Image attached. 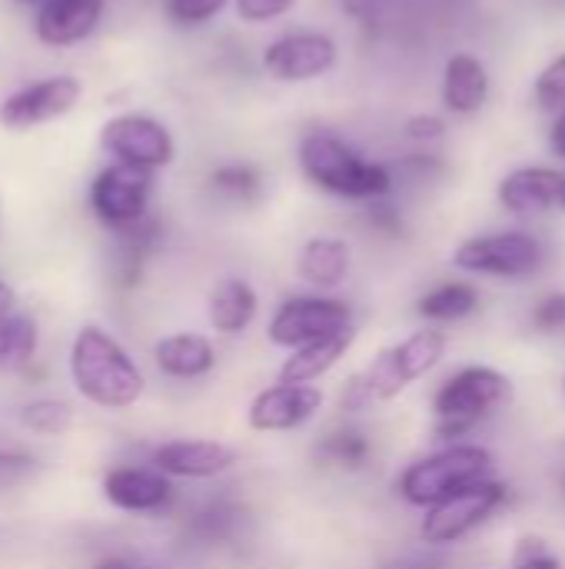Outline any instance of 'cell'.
Masks as SVG:
<instances>
[{
	"mask_svg": "<svg viewBox=\"0 0 565 569\" xmlns=\"http://www.w3.org/2000/svg\"><path fill=\"white\" fill-rule=\"evenodd\" d=\"M67 373L80 400L97 410L123 413L147 393V377L130 350L100 323H83L67 350Z\"/></svg>",
	"mask_w": 565,
	"mask_h": 569,
	"instance_id": "obj_1",
	"label": "cell"
},
{
	"mask_svg": "<svg viewBox=\"0 0 565 569\" xmlns=\"http://www.w3.org/2000/svg\"><path fill=\"white\" fill-rule=\"evenodd\" d=\"M296 163L306 183L320 193L353 203H376L393 193V173L386 163L370 160L350 140L326 127H313L296 143Z\"/></svg>",
	"mask_w": 565,
	"mask_h": 569,
	"instance_id": "obj_2",
	"label": "cell"
},
{
	"mask_svg": "<svg viewBox=\"0 0 565 569\" xmlns=\"http://www.w3.org/2000/svg\"><path fill=\"white\" fill-rule=\"evenodd\" d=\"M446 353V337L440 330H416L406 340L380 350L356 377H350L340 390V410L366 413L380 403L396 400L416 380L440 367Z\"/></svg>",
	"mask_w": 565,
	"mask_h": 569,
	"instance_id": "obj_3",
	"label": "cell"
},
{
	"mask_svg": "<svg viewBox=\"0 0 565 569\" xmlns=\"http://www.w3.org/2000/svg\"><path fill=\"white\" fill-rule=\"evenodd\" d=\"M493 453L480 443H450L403 470L400 497L410 507L430 510L433 503L493 477Z\"/></svg>",
	"mask_w": 565,
	"mask_h": 569,
	"instance_id": "obj_4",
	"label": "cell"
},
{
	"mask_svg": "<svg viewBox=\"0 0 565 569\" xmlns=\"http://www.w3.org/2000/svg\"><path fill=\"white\" fill-rule=\"evenodd\" d=\"M509 397H513V383L503 370L466 367V370L453 373L433 397L436 437H443V440L463 437L480 420H486L503 403H509Z\"/></svg>",
	"mask_w": 565,
	"mask_h": 569,
	"instance_id": "obj_5",
	"label": "cell"
},
{
	"mask_svg": "<svg viewBox=\"0 0 565 569\" xmlns=\"http://www.w3.org/2000/svg\"><path fill=\"white\" fill-rule=\"evenodd\" d=\"M97 143L110 157V163L137 167L147 173H160L176 160L173 130L147 110H120L107 117L100 123Z\"/></svg>",
	"mask_w": 565,
	"mask_h": 569,
	"instance_id": "obj_6",
	"label": "cell"
},
{
	"mask_svg": "<svg viewBox=\"0 0 565 569\" xmlns=\"http://www.w3.org/2000/svg\"><path fill=\"white\" fill-rule=\"evenodd\" d=\"M153 190H157V173L123 163H107L103 170L93 173L87 187V207L97 217V223H103L110 233H123L150 217Z\"/></svg>",
	"mask_w": 565,
	"mask_h": 569,
	"instance_id": "obj_7",
	"label": "cell"
},
{
	"mask_svg": "<svg viewBox=\"0 0 565 569\" xmlns=\"http://www.w3.org/2000/svg\"><path fill=\"white\" fill-rule=\"evenodd\" d=\"M346 330H353V307L346 300L330 293H296L273 310L266 340L280 350H296Z\"/></svg>",
	"mask_w": 565,
	"mask_h": 569,
	"instance_id": "obj_8",
	"label": "cell"
},
{
	"mask_svg": "<svg viewBox=\"0 0 565 569\" xmlns=\"http://www.w3.org/2000/svg\"><path fill=\"white\" fill-rule=\"evenodd\" d=\"M336 63H340L336 37L326 30H313V27L286 30V33L273 37L260 53L263 73L270 80L290 83V87L323 80L326 73L336 70Z\"/></svg>",
	"mask_w": 565,
	"mask_h": 569,
	"instance_id": "obj_9",
	"label": "cell"
},
{
	"mask_svg": "<svg viewBox=\"0 0 565 569\" xmlns=\"http://www.w3.org/2000/svg\"><path fill=\"white\" fill-rule=\"evenodd\" d=\"M509 497V487L503 480H480L440 503H433L420 523V537L423 543L430 547H450V543H460L466 540L473 530H480Z\"/></svg>",
	"mask_w": 565,
	"mask_h": 569,
	"instance_id": "obj_10",
	"label": "cell"
},
{
	"mask_svg": "<svg viewBox=\"0 0 565 569\" xmlns=\"http://www.w3.org/2000/svg\"><path fill=\"white\" fill-rule=\"evenodd\" d=\"M83 97V80L73 73H47L20 83L0 100V127L13 133H27L33 127L63 120L77 110Z\"/></svg>",
	"mask_w": 565,
	"mask_h": 569,
	"instance_id": "obj_11",
	"label": "cell"
},
{
	"mask_svg": "<svg viewBox=\"0 0 565 569\" xmlns=\"http://www.w3.org/2000/svg\"><path fill=\"white\" fill-rule=\"evenodd\" d=\"M453 263L466 273L480 277H503L519 280L539 270L543 263V243L533 233L523 230H503V233H483L456 247Z\"/></svg>",
	"mask_w": 565,
	"mask_h": 569,
	"instance_id": "obj_12",
	"label": "cell"
},
{
	"mask_svg": "<svg viewBox=\"0 0 565 569\" xmlns=\"http://www.w3.org/2000/svg\"><path fill=\"white\" fill-rule=\"evenodd\" d=\"M326 403V393L316 383H273L263 387L250 407L246 423L253 433H293L306 427Z\"/></svg>",
	"mask_w": 565,
	"mask_h": 569,
	"instance_id": "obj_13",
	"label": "cell"
},
{
	"mask_svg": "<svg viewBox=\"0 0 565 569\" xmlns=\"http://www.w3.org/2000/svg\"><path fill=\"white\" fill-rule=\"evenodd\" d=\"M100 493L113 510L130 513V517H160L176 500L173 480L153 470L150 463L147 467L127 463V467L107 470L100 480Z\"/></svg>",
	"mask_w": 565,
	"mask_h": 569,
	"instance_id": "obj_14",
	"label": "cell"
},
{
	"mask_svg": "<svg viewBox=\"0 0 565 569\" xmlns=\"http://www.w3.org/2000/svg\"><path fill=\"white\" fill-rule=\"evenodd\" d=\"M240 463V453L223 440L180 437L153 447L150 467L170 480H216Z\"/></svg>",
	"mask_w": 565,
	"mask_h": 569,
	"instance_id": "obj_15",
	"label": "cell"
},
{
	"mask_svg": "<svg viewBox=\"0 0 565 569\" xmlns=\"http://www.w3.org/2000/svg\"><path fill=\"white\" fill-rule=\"evenodd\" d=\"M107 13V0H47L33 10V37L50 50L90 40Z\"/></svg>",
	"mask_w": 565,
	"mask_h": 569,
	"instance_id": "obj_16",
	"label": "cell"
},
{
	"mask_svg": "<svg viewBox=\"0 0 565 569\" xmlns=\"http://www.w3.org/2000/svg\"><path fill=\"white\" fill-rule=\"evenodd\" d=\"M216 343L196 330H176L153 343V363L167 380L193 383L216 370Z\"/></svg>",
	"mask_w": 565,
	"mask_h": 569,
	"instance_id": "obj_17",
	"label": "cell"
},
{
	"mask_svg": "<svg viewBox=\"0 0 565 569\" xmlns=\"http://www.w3.org/2000/svg\"><path fill=\"white\" fill-rule=\"evenodd\" d=\"M260 317V293L246 277H223L206 297L210 330L220 337H240Z\"/></svg>",
	"mask_w": 565,
	"mask_h": 569,
	"instance_id": "obj_18",
	"label": "cell"
},
{
	"mask_svg": "<svg viewBox=\"0 0 565 569\" xmlns=\"http://www.w3.org/2000/svg\"><path fill=\"white\" fill-rule=\"evenodd\" d=\"M296 270L300 277L316 287L320 293L326 290H336L346 283L350 270H353V247L343 240V237H310L303 247H300V257H296Z\"/></svg>",
	"mask_w": 565,
	"mask_h": 569,
	"instance_id": "obj_19",
	"label": "cell"
},
{
	"mask_svg": "<svg viewBox=\"0 0 565 569\" xmlns=\"http://www.w3.org/2000/svg\"><path fill=\"white\" fill-rule=\"evenodd\" d=\"M565 173L549 167H523L503 177L500 203L513 213H546L559 203Z\"/></svg>",
	"mask_w": 565,
	"mask_h": 569,
	"instance_id": "obj_20",
	"label": "cell"
},
{
	"mask_svg": "<svg viewBox=\"0 0 565 569\" xmlns=\"http://www.w3.org/2000/svg\"><path fill=\"white\" fill-rule=\"evenodd\" d=\"M490 97V73L483 67L480 57L473 53H453L446 60V70H443V103L446 110L460 113V117H470L476 110H483Z\"/></svg>",
	"mask_w": 565,
	"mask_h": 569,
	"instance_id": "obj_21",
	"label": "cell"
},
{
	"mask_svg": "<svg viewBox=\"0 0 565 569\" xmlns=\"http://www.w3.org/2000/svg\"><path fill=\"white\" fill-rule=\"evenodd\" d=\"M353 340H356V330H346V333H336V337L290 350V357L280 363V383H316V380H323L350 353Z\"/></svg>",
	"mask_w": 565,
	"mask_h": 569,
	"instance_id": "obj_22",
	"label": "cell"
},
{
	"mask_svg": "<svg viewBox=\"0 0 565 569\" xmlns=\"http://www.w3.org/2000/svg\"><path fill=\"white\" fill-rule=\"evenodd\" d=\"M186 537L196 547H223L240 537L243 530V510L233 500H206L183 520Z\"/></svg>",
	"mask_w": 565,
	"mask_h": 569,
	"instance_id": "obj_23",
	"label": "cell"
},
{
	"mask_svg": "<svg viewBox=\"0 0 565 569\" xmlns=\"http://www.w3.org/2000/svg\"><path fill=\"white\" fill-rule=\"evenodd\" d=\"M316 460L330 470H343V473H356L370 463L373 457V443L363 430L356 427H336L330 433L320 437L316 443Z\"/></svg>",
	"mask_w": 565,
	"mask_h": 569,
	"instance_id": "obj_24",
	"label": "cell"
},
{
	"mask_svg": "<svg viewBox=\"0 0 565 569\" xmlns=\"http://www.w3.org/2000/svg\"><path fill=\"white\" fill-rule=\"evenodd\" d=\"M40 350V327L30 313H7L0 320V373L23 370Z\"/></svg>",
	"mask_w": 565,
	"mask_h": 569,
	"instance_id": "obj_25",
	"label": "cell"
},
{
	"mask_svg": "<svg viewBox=\"0 0 565 569\" xmlns=\"http://www.w3.org/2000/svg\"><path fill=\"white\" fill-rule=\"evenodd\" d=\"M480 307V293L470 283H440L430 293L420 297L416 313L430 323H453L466 320Z\"/></svg>",
	"mask_w": 565,
	"mask_h": 569,
	"instance_id": "obj_26",
	"label": "cell"
},
{
	"mask_svg": "<svg viewBox=\"0 0 565 569\" xmlns=\"http://www.w3.org/2000/svg\"><path fill=\"white\" fill-rule=\"evenodd\" d=\"M210 187L216 197L230 200V203H256L263 193V177L253 163L243 160H226L220 167L210 170Z\"/></svg>",
	"mask_w": 565,
	"mask_h": 569,
	"instance_id": "obj_27",
	"label": "cell"
},
{
	"mask_svg": "<svg viewBox=\"0 0 565 569\" xmlns=\"http://www.w3.org/2000/svg\"><path fill=\"white\" fill-rule=\"evenodd\" d=\"M20 423L37 437H63L73 427V410L57 397H37L20 407Z\"/></svg>",
	"mask_w": 565,
	"mask_h": 569,
	"instance_id": "obj_28",
	"label": "cell"
},
{
	"mask_svg": "<svg viewBox=\"0 0 565 569\" xmlns=\"http://www.w3.org/2000/svg\"><path fill=\"white\" fill-rule=\"evenodd\" d=\"M233 7V0H163V13L180 30H200L223 17Z\"/></svg>",
	"mask_w": 565,
	"mask_h": 569,
	"instance_id": "obj_29",
	"label": "cell"
},
{
	"mask_svg": "<svg viewBox=\"0 0 565 569\" xmlns=\"http://www.w3.org/2000/svg\"><path fill=\"white\" fill-rule=\"evenodd\" d=\"M300 0H233V10L243 23L250 27H263V23H276L286 13L296 10Z\"/></svg>",
	"mask_w": 565,
	"mask_h": 569,
	"instance_id": "obj_30",
	"label": "cell"
},
{
	"mask_svg": "<svg viewBox=\"0 0 565 569\" xmlns=\"http://www.w3.org/2000/svg\"><path fill=\"white\" fill-rule=\"evenodd\" d=\"M536 103L543 110H565V53L536 77Z\"/></svg>",
	"mask_w": 565,
	"mask_h": 569,
	"instance_id": "obj_31",
	"label": "cell"
},
{
	"mask_svg": "<svg viewBox=\"0 0 565 569\" xmlns=\"http://www.w3.org/2000/svg\"><path fill=\"white\" fill-rule=\"evenodd\" d=\"M513 569H563L559 557L549 550V543H543L539 537H523L516 547V563Z\"/></svg>",
	"mask_w": 565,
	"mask_h": 569,
	"instance_id": "obj_32",
	"label": "cell"
},
{
	"mask_svg": "<svg viewBox=\"0 0 565 569\" xmlns=\"http://www.w3.org/2000/svg\"><path fill=\"white\" fill-rule=\"evenodd\" d=\"M533 323L546 333H556L565 327V293H549L536 303L533 310Z\"/></svg>",
	"mask_w": 565,
	"mask_h": 569,
	"instance_id": "obj_33",
	"label": "cell"
},
{
	"mask_svg": "<svg viewBox=\"0 0 565 569\" xmlns=\"http://www.w3.org/2000/svg\"><path fill=\"white\" fill-rule=\"evenodd\" d=\"M446 133V123L436 117V113H416L406 120V137L416 140V143H430V140H440Z\"/></svg>",
	"mask_w": 565,
	"mask_h": 569,
	"instance_id": "obj_34",
	"label": "cell"
},
{
	"mask_svg": "<svg viewBox=\"0 0 565 569\" xmlns=\"http://www.w3.org/2000/svg\"><path fill=\"white\" fill-rule=\"evenodd\" d=\"M30 457L27 453H17V450H7V453H0V483H10V480H17V477H23L27 470H30Z\"/></svg>",
	"mask_w": 565,
	"mask_h": 569,
	"instance_id": "obj_35",
	"label": "cell"
},
{
	"mask_svg": "<svg viewBox=\"0 0 565 569\" xmlns=\"http://www.w3.org/2000/svg\"><path fill=\"white\" fill-rule=\"evenodd\" d=\"M386 0H340V10L353 20H376Z\"/></svg>",
	"mask_w": 565,
	"mask_h": 569,
	"instance_id": "obj_36",
	"label": "cell"
},
{
	"mask_svg": "<svg viewBox=\"0 0 565 569\" xmlns=\"http://www.w3.org/2000/svg\"><path fill=\"white\" fill-rule=\"evenodd\" d=\"M90 569H150V567H143V563H133L130 557H103V560H97L93 567Z\"/></svg>",
	"mask_w": 565,
	"mask_h": 569,
	"instance_id": "obj_37",
	"label": "cell"
},
{
	"mask_svg": "<svg viewBox=\"0 0 565 569\" xmlns=\"http://www.w3.org/2000/svg\"><path fill=\"white\" fill-rule=\"evenodd\" d=\"M17 310V293H13V287L0 277V320L7 317V313H13Z\"/></svg>",
	"mask_w": 565,
	"mask_h": 569,
	"instance_id": "obj_38",
	"label": "cell"
},
{
	"mask_svg": "<svg viewBox=\"0 0 565 569\" xmlns=\"http://www.w3.org/2000/svg\"><path fill=\"white\" fill-rule=\"evenodd\" d=\"M553 150L565 157V110H559V117L553 123Z\"/></svg>",
	"mask_w": 565,
	"mask_h": 569,
	"instance_id": "obj_39",
	"label": "cell"
},
{
	"mask_svg": "<svg viewBox=\"0 0 565 569\" xmlns=\"http://www.w3.org/2000/svg\"><path fill=\"white\" fill-rule=\"evenodd\" d=\"M386 569H436V567H430V563H396V567H386Z\"/></svg>",
	"mask_w": 565,
	"mask_h": 569,
	"instance_id": "obj_40",
	"label": "cell"
},
{
	"mask_svg": "<svg viewBox=\"0 0 565 569\" xmlns=\"http://www.w3.org/2000/svg\"><path fill=\"white\" fill-rule=\"evenodd\" d=\"M13 3H17V7H33V10H37V7L47 3V0H13Z\"/></svg>",
	"mask_w": 565,
	"mask_h": 569,
	"instance_id": "obj_41",
	"label": "cell"
},
{
	"mask_svg": "<svg viewBox=\"0 0 565 569\" xmlns=\"http://www.w3.org/2000/svg\"><path fill=\"white\" fill-rule=\"evenodd\" d=\"M559 207H565V183H563V193H559Z\"/></svg>",
	"mask_w": 565,
	"mask_h": 569,
	"instance_id": "obj_42",
	"label": "cell"
},
{
	"mask_svg": "<svg viewBox=\"0 0 565 569\" xmlns=\"http://www.w3.org/2000/svg\"><path fill=\"white\" fill-rule=\"evenodd\" d=\"M563 390H565V380H563Z\"/></svg>",
	"mask_w": 565,
	"mask_h": 569,
	"instance_id": "obj_43",
	"label": "cell"
}]
</instances>
